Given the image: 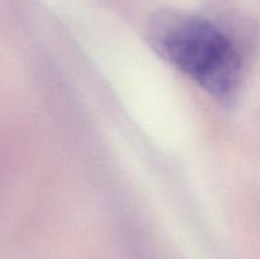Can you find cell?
<instances>
[{"mask_svg":"<svg viewBox=\"0 0 260 259\" xmlns=\"http://www.w3.org/2000/svg\"><path fill=\"white\" fill-rule=\"evenodd\" d=\"M149 45L172 68L220 102H230L244 79V57L234 38L212 20L165 13L147 29Z\"/></svg>","mask_w":260,"mask_h":259,"instance_id":"6da1fadb","label":"cell"}]
</instances>
